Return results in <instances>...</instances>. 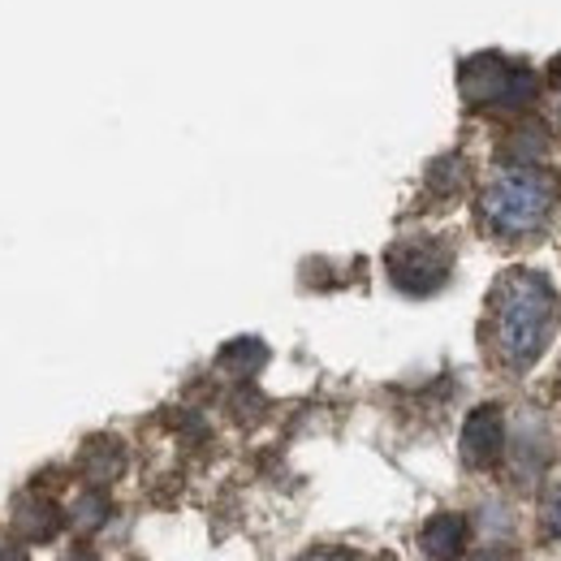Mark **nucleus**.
<instances>
[{
    "label": "nucleus",
    "instance_id": "6",
    "mask_svg": "<svg viewBox=\"0 0 561 561\" xmlns=\"http://www.w3.org/2000/svg\"><path fill=\"white\" fill-rule=\"evenodd\" d=\"M467 536H471V527H467L462 514H436V518H427V527H423L420 549L432 561H458L467 553Z\"/></svg>",
    "mask_w": 561,
    "mask_h": 561
},
{
    "label": "nucleus",
    "instance_id": "11",
    "mask_svg": "<svg viewBox=\"0 0 561 561\" xmlns=\"http://www.w3.org/2000/svg\"><path fill=\"white\" fill-rule=\"evenodd\" d=\"M66 561H95V558H91V553H82V549H73V553Z\"/></svg>",
    "mask_w": 561,
    "mask_h": 561
},
{
    "label": "nucleus",
    "instance_id": "8",
    "mask_svg": "<svg viewBox=\"0 0 561 561\" xmlns=\"http://www.w3.org/2000/svg\"><path fill=\"white\" fill-rule=\"evenodd\" d=\"M302 561H354V558H346V553H329V549H320V553H307Z\"/></svg>",
    "mask_w": 561,
    "mask_h": 561
},
{
    "label": "nucleus",
    "instance_id": "5",
    "mask_svg": "<svg viewBox=\"0 0 561 561\" xmlns=\"http://www.w3.org/2000/svg\"><path fill=\"white\" fill-rule=\"evenodd\" d=\"M501 454H505V420H501V411L496 407L471 411L467 423H462V458H467V467L489 471V467H496Z\"/></svg>",
    "mask_w": 561,
    "mask_h": 561
},
{
    "label": "nucleus",
    "instance_id": "9",
    "mask_svg": "<svg viewBox=\"0 0 561 561\" xmlns=\"http://www.w3.org/2000/svg\"><path fill=\"white\" fill-rule=\"evenodd\" d=\"M549 82H553V87L561 91V53L553 57V61H549Z\"/></svg>",
    "mask_w": 561,
    "mask_h": 561
},
{
    "label": "nucleus",
    "instance_id": "10",
    "mask_svg": "<svg viewBox=\"0 0 561 561\" xmlns=\"http://www.w3.org/2000/svg\"><path fill=\"white\" fill-rule=\"evenodd\" d=\"M480 561H510V558H505L501 549H489V553H480Z\"/></svg>",
    "mask_w": 561,
    "mask_h": 561
},
{
    "label": "nucleus",
    "instance_id": "3",
    "mask_svg": "<svg viewBox=\"0 0 561 561\" xmlns=\"http://www.w3.org/2000/svg\"><path fill=\"white\" fill-rule=\"evenodd\" d=\"M458 87L471 108H489V113H518L540 95V78L518 61H505L501 53L467 57L458 70Z\"/></svg>",
    "mask_w": 561,
    "mask_h": 561
},
{
    "label": "nucleus",
    "instance_id": "1",
    "mask_svg": "<svg viewBox=\"0 0 561 561\" xmlns=\"http://www.w3.org/2000/svg\"><path fill=\"white\" fill-rule=\"evenodd\" d=\"M558 329V294L545 273L510 268L492 285L489 351L505 371H527L540 363Z\"/></svg>",
    "mask_w": 561,
    "mask_h": 561
},
{
    "label": "nucleus",
    "instance_id": "2",
    "mask_svg": "<svg viewBox=\"0 0 561 561\" xmlns=\"http://www.w3.org/2000/svg\"><path fill=\"white\" fill-rule=\"evenodd\" d=\"M561 199L558 173L540 164H510L492 173L480 191V225L496 242H523L553 216Z\"/></svg>",
    "mask_w": 561,
    "mask_h": 561
},
{
    "label": "nucleus",
    "instance_id": "7",
    "mask_svg": "<svg viewBox=\"0 0 561 561\" xmlns=\"http://www.w3.org/2000/svg\"><path fill=\"white\" fill-rule=\"evenodd\" d=\"M540 531L561 540V484L545 492V501H540Z\"/></svg>",
    "mask_w": 561,
    "mask_h": 561
},
{
    "label": "nucleus",
    "instance_id": "4",
    "mask_svg": "<svg viewBox=\"0 0 561 561\" xmlns=\"http://www.w3.org/2000/svg\"><path fill=\"white\" fill-rule=\"evenodd\" d=\"M449 268H454V255L436 238H407L389 247V280L411 298L436 294L449 280Z\"/></svg>",
    "mask_w": 561,
    "mask_h": 561
}]
</instances>
